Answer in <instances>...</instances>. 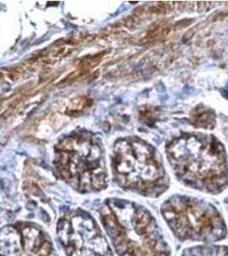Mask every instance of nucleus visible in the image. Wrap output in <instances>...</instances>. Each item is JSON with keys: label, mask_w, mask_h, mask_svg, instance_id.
Masks as SVG:
<instances>
[{"label": "nucleus", "mask_w": 228, "mask_h": 256, "mask_svg": "<svg viewBox=\"0 0 228 256\" xmlns=\"http://www.w3.org/2000/svg\"><path fill=\"white\" fill-rule=\"evenodd\" d=\"M100 222L118 256H172L161 227L140 204L108 198L98 210Z\"/></svg>", "instance_id": "1"}, {"label": "nucleus", "mask_w": 228, "mask_h": 256, "mask_svg": "<svg viewBox=\"0 0 228 256\" xmlns=\"http://www.w3.org/2000/svg\"><path fill=\"white\" fill-rule=\"evenodd\" d=\"M162 216L178 241L213 244L226 238L228 226L213 204L188 196L174 195L162 204Z\"/></svg>", "instance_id": "2"}, {"label": "nucleus", "mask_w": 228, "mask_h": 256, "mask_svg": "<svg viewBox=\"0 0 228 256\" xmlns=\"http://www.w3.org/2000/svg\"><path fill=\"white\" fill-rule=\"evenodd\" d=\"M113 168L122 189L147 198H158L168 189L164 168L147 148L118 150Z\"/></svg>", "instance_id": "3"}, {"label": "nucleus", "mask_w": 228, "mask_h": 256, "mask_svg": "<svg viewBox=\"0 0 228 256\" xmlns=\"http://www.w3.org/2000/svg\"><path fill=\"white\" fill-rule=\"evenodd\" d=\"M56 232L66 256H114L100 224L83 208L64 212L56 222Z\"/></svg>", "instance_id": "4"}, {"label": "nucleus", "mask_w": 228, "mask_h": 256, "mask_svg": "<svg viewBox=\"0 0 228 256\" xmlns=\"http://www.w3.org/2000/svg\"><path fill=\"white\" fill-rule=\"evenodd\" d=\"M0 250L1 256H59L46 230L25 220L2 227Z\"/></svg>", "instance_id": "5"}, {"label": "nucleus", "mask_w": 228, "mask_h": 256, "mask_svg": "<svg viewBox=\"0 0 228 256\" xmlns=\"http://www.w3.org/2000/svg\"><path fill=\"white\" fill-rule=\"evenodd\" d=\"M182 256H228V246L206 244L188 248Z\"/></svg>", "instance_id": "6"}]
</instances>
